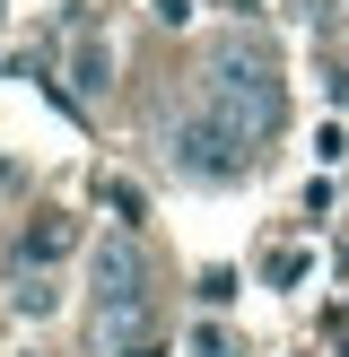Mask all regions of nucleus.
I'll return each instance as SVG.
<instances>
[{"mask_svg":"<svg viewBox=\"0 0 349 357\" xmlns=\"http://www.w3.org/2000/svg\"><path fill=\"white\" fill-rule=\"evenodd\" d=\"M209 114L236 122L244 139H271V131H279V114H288V96H279V70L262 61V52H244V44L209 52Z\"/></svg>","mask_w":349,"mask_h":357,"instance_id":"obj_1","label":"nucleus"},{"mask_svg":"<svg viewBox=\"0 0 349 357\" xmlns=\"http://www.w3.org/2000/svg\"><path fill=\"white\" fill-rule=\"evenodd\" d=\"M166 157H174V174H192V183H236V174L253 166V139L201 105V114H184L166 131Z\"/></svg>","mask_w":349,"mask_h":357,"instance_id":"obj_2","label":"nucleus"},{"mask_svg":"<svg viewBox=\"0 0 349 357\" xmlns=\"http://www.w3.org/2000/svg\"><path fill=\"white\" fill-rule=\"evenodd\" d=\"M17 253H27L35 271H44V261H61V253H70V218H35V227H27V244H17Z\"/></svg>","mask_w":349,"mask_h":357,"instance_id":"obj_3","label":"nucleus"},{"mask_svg":"<svg viewBox=\"0 0 349 357\" xmlns=\"http://www.w3.org/2000/svg\"><path fill=\"white\" fill-rule=\"evenodd\" d=\"M9 305H17V314H52V305H61V288H52L44 271H27V279L9 288Z\"/></svg>","mask_w":349,"mask_h":357,"instance_id":"obj_4","label":"nucleus"},{"mask_svg":"<svg viewBox=\"0 0 349 357\" xmlns=\"http://www.w3.org/2000/svg\"><path fill=\"white\" fill-rule=\"evenodd\" d=\"M105 70H114V52H105V44H79V87H105Z\"/></svg>","mask_w":349,"mask_h":357,"instance_id":"obj_5","label":"nucleus"},{"mask_svg":"<svg viewBox=\"0 0 349 357\" xmlns=\"http://www.w3.org/2000/svg\"><path fill=\"white\" fill-rule=\"evenodd\" d=\"M105 201H114V218H122V227H140V192H131V183H105Z\"/></svg>","mask_w":349,"mask_h":357,"instance_id":"obj_6","label":"nucleus"},{"mask_svg":"<svg viewBox=\"0 0 349 357\" xmlns=\"http://www.w3.org/2000/svg\"><path fill=\"white\" fill-rule=\"evenodd\" d=\"M122 357H166V349H157V340H149V349H122Z\"/></svg>","mask_w":349,"mask_h":357,"instance_id":"obj_7","label":"nucleus"}]
</instances>
